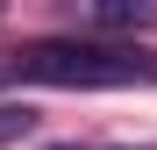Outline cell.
I'll return each mask as SVG.
<instances>
[{"label":"cell","instance_id":"3","mask_svg":"<svg viewBox=\"0 0 157 150\" xmlns=\"http://www.w3.org/2000/svg\"><path fill=\"white\" fill-rule=\"evenodd\" d=\"M21 136H36V107L0 100V150H7V143H21Z\"/></svg>","mask_w":157,"mask_h":150},{"label":"cell","instance_id":"1","mask_svg":"<svg viewBox=\"0 0 157 150\" xmlns=\"http://www.w3.org/2000/svg\"><path fill=\"white\" fill-rule=\"evenodd\" d=\"M14 79H36V86H157V50L50 36V43H29L14 57Z\"/></svg>","mask_w":157,"mask_h":150},{"label":"cell","instance_id":"2","mask_svg":"<svg viewBox=\"0 0 157 150\" xmlns=\"http://www.w3.org/2000/svg\"><path fill=\"white\" fill-rule=\"evenodd\" d=\"M71 21H78V36L107 43L114 29H150V21H157V7H150V0H100V7H78Z\"/></svg>","mask_w":157,"mask_h":150}]
</instances>
